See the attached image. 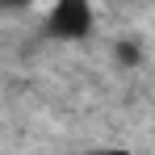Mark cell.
Here are the masks:
<instances>
[{
    "label": "cell",
    "mask_w": 155,
    "mask_h": 155,
    "mask_svg": "<svg viewBox=\"0 0 155 155\" xmlns=\"http://www.w3.org/2000/svg\"><path fill=\"white\" fill-rule=\"evenodd\" d=\"M97 29V8L92 0H51L46 8V34L59 42H84Z\"/></svg>",
    "instance_id": "obj_1"
},
{
    "label": "cell",
    "mask_w": 155,
    "mask_h": 155,
    "mask_svg": "<svg viewBox=\"0 0 155 155\" xmlns=\"http://www.w3.org/2000/svg\"><path fill=\"white\" fill-rule=\"evenodd\" d=\"M29 0H0V8H25Z\"/></svg>",
    "instance_id": "obj_4"
},
{
    "label": "cell",
    "mask_w": 155,
    "mask_h": 155,
    "mask_svg": "<svg viewBox=\"0 0 155 155\" xmlns=\"http://www.w3.org/2000/svg\"><path fill=\"white\" fill-rule=\"evenodd\" d=\"M113 59H117V67H138L143 63V42L138 38H117L113 42Z\"/></svg>",
    "instance_id": "obj_2"
},
{
    "label": "cell",
    "mask_w": 155,
    "mask_h": 155,
    "mask_svg": "<svg viewBox=\"0 0 155 155\" xmlns=\"http://www.w3.org/2000/svg\"><path fill=\"white\" fill-rule=\"evenodd\" d=\"M84 155H134L130 147H92V151H84Z\"/></svg>",
    "instance_id": "obj_3"
}]
</instances>
